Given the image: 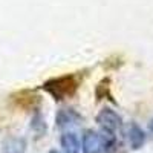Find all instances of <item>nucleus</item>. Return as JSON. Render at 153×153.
I'll return each mask as SVG.
<instances>
[{
  "mask_svg": "<svg viewBox=\"0 0 153 153\" xmlns=\"http://www.w3.org/2000/svg\"><path fill=\"white\" fill-rule=\"evenodd\" d=\"M115 144V135L106 132H95L87 129L81 139V153H103L112 149Z\"/></svg>",
  "mask_w": 153,
  "mask_h": 153,
  "instance_id": "f257e3e1",
  "label": "nucleus"
},
{
  "mask_svg": "<svg viewBox=\"0 0 153 153\" xmlns=\"http://www.w3.org/2000/svg\"><path fill=\"white\" fill-rule=\"evenodd\" d=\"M78 84L80 81L75 75H63V76H58V78L48 80L43 84V89L48 94L52 95L57 101H61V100L71 98L76 92Z\"/></svg>",
  "mask_w": 153,
  "mask_h": 153,
  "instance_id": "f03ea898",
  "label": "nucleus"
},
{
  "mask_svg": "<svg viewBox=\"0 0 153 153\" xmlns=\"http://www.w3.org/2000/svg\"><path fill=\"white\" fill-rule=\"evenodd\" d=\"M97 123L100 124V127L103 129V132L106 133H112L115 135L121 127H123V120L121 117L112 109L106 107L103 109L98 115H97Z\"/></svg>",
  "mask_w": 153,
  "mask_h": 153,
  "instance_id": "7ed1b4c3",
  "label": "nucleus"
},
{
  "mask_svg": "<svg viewBox=\"0 0 153 153\" xmlns=\"http://www.w3.org/2000/svg\"><path fill=\"white\" fill-rule=\"evenodd\" d=\"M80 120H81V117L75 110H72V109H61V110H58L57 117H55V124H57L58 129H65V127L76 124V121H80Z\"/></svg>",
  "mask_w": 153,
  "mask_h": 153,
  "instance_id": "20e7f679",
  "label": "nucleus"
},
{
  "mask_svg": "<svg viewBox=\"0 0 153 153\" xmlns=\"http://www.w3.org/2000/svg\"><path fill=\"white\" fill-rule=\"evenodd\" d=\"M60 144H61L63 153H80L81 152L80 139L76 136V133H74V132L63 133L60 138Z\"/></svg>",
  "mask_w": 153,
  "mask_h": 153,
  "instance_id": "39448f33",
  "label": "nucleus"
},
{
  "mask_svg": "<svg viewBox=\"0 0 153 153\" xmlns=\"http://www.w3.org/2000/svg\"><path fill=\"white\" fill-rule=\"evenodd\" d=\"M127 138H129L130 147L133 150H138L139 147H143V144L146 143V133L136 123H130L129 130H127Z\"/></svg>",
  "mask_w": 153,
  "mask_h": 153,
  "instance_id": "423d86ee",
  "label": "nucleus"
},
{
  "mask_svg": "<svg viewBox=\"0 0 153 153\" xmlns=\"http://www.w3.org/2000/svg\"><path fill=\"white\" fill-rule=\"evenodd\" d=\"M31 129L38 135V136H42L45 132H46V123L42 117V113L40 112H37L34 117H32V121H31Z\"/></svg>",
  "mask_w": 153,
  "mask_h": 153,
  "instance_id": "0eeeda50",
  "label": "nucleus"
},
{
  "mask_svg": "<svg viewBox=\"0 0 153 153\" xmlns=\"http://www.w3.org/2000/svg\"><path fill=\"white\" fill-rule=\"evenodd\" d=\"M49 153H58V152H57V150H51Z\"/></svg>",
  "mask_w": 153,
  "mask_h": 153,
  "instance_id": "6e6552de",
  "label": "nucleus"
}]
</instances>
